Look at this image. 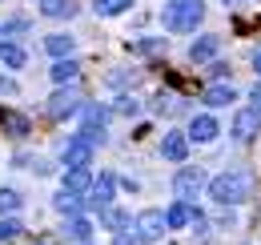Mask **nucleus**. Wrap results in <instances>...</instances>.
I'll return each mask as SVG.
<instances>
[{"label":"nucleus","instance_id":"f257e3e1","mask_svg":"<svg viewBox=\"0 0 261 245\" xmlns=\"http://www.w3.org/2000/svg\"><path fill=\"white\" fill-rule=\"evenodd\" d=\"M249 193H253V177H249L245 169H229V173H221V177L209 181V197H213L217 205H241Z\"/></svg>","mask_w":261,"mask_h":245},{"label":"nucleus","instance_id":"f03ea898","mask_svg":"<svg viewBox=\"0 0 261 245\" xmlns=\"http://www.w3.org/2000/svg\"><path fill=\"white\" fill-rule=\"evenodd\" d=\"M205 16V0H169L165 4V29L169 32H193Z\"/></svg>","mask_w":261,"mask_h":245},{"label":"nucleus","instance_id":"7ed1b4c3","mask_svg":"<svg viewBox=\"0 0 261 245\" xmlns=\"http://www.w3.org/2000/svg\"><path fill=\"white\" fill-rule=\"evenodd\" d=\"M76 109H81V92L76 89H57L53 101H48V117H53V121H65V117H72Z\"/></svg>","mask_w":261,"mask_h":245},{"label":"nucleus","instance_id":"20e7f679","mask_svg":"<svg viewBox=\"0 0 261 245\" xmlns=\"http://www.w3.org/2000/svg\"><path fill=\"white\" fill-rule=\"evenodd\" d=\"M201 185H205V173H201V169H193V165H185V169L173 177V189L181 193V201L197 197V193H201Z\"/></svg>","mask_w":261,"mask_h":245},{"label":"nucleus","instance_id":"39448f33","mask_svg":"<svg viewBox=\"0 0 261 245\" xmlns=\"http://www.w3.org/2000/svg\"><path fill=\"white\" fill-rule=\"evenodd\" d=\"M165 229H169V225H165V213H161V209H145V213L137 217V233H141L145 241L165 237Z\"/></svg>","mask_w":261,"mask_h":245},{"label":"nucleus","instance_id":"423d86ee","mask_svg":"<svg viewBox=\"0 0 261 245\" xmlns=\"http://www.w3.org/2000/svg\"><path fill=\"white\" fill-rule=\"evenodd\" d=\"M93 149H97V145H89L85 137H72V141H68V149H65V165H68V169H89Z\"/></svg>","mask_w":261,"mask_h":245},{"label":"nucleus","instance_id":"0eeeda50","mask_svg":"<svg viewBox=\"0 0 261 245\" xmlns=\"http://www.w3.org/2000/svg\"><path fill=\"white\" fill-rule=\"evenodd\" d=\"M257 133H261V113L245 109V113L233 117V137H237V141H253Z\"/></svg>","mask_w":261,"mask_h":245},{"label":"nucleus","instance_id":"6e6552de","mask_svg":"<svg viewBox=\"0 0 261 245\" xmlns=\"http://www.w3.org/2000/svg\"><path fill=\"white\" fill-rule=\"evenodd\" d=\"M0 129L8 133V137H29L33 133V125L24 113H12V109H0Z\"/></svg>","mask_w":261,"mask_h":245},{"label":"nucleus","instance_id":"1a4fd4ad","mask_svg":"<svg viewBox=\"0 0 261 245\" xmlns=\"http://www.w3.org/2000/svg\"><path fill=\"white\" fill-rule=\"evenodd\" d=\"M193 217H201V213H197L189 201H177V205H169V209H165V225H169V229H185Z\"/></svg>","mask_w":261,"mask_h":245},{"label":"nucleus","instance_id":"9d476101","mask_svg":"<svg viewBox=\"0 0 261 245\" xmlns=\"http://www.w3.org/2000/svg\"><path fill=\"white\" fill-rule=\"evenodd\" d=\"M185 137L205 145V141H213V137H217V121H213L209 113H201V117H193V121H189V133H185Z\"/></svg>","mask_w":261,"mask_h":245},{"label":"nucleus","instance_id":"9b49d317","mask_svg":"<svg viewBox=\"0 0 261 245\" xmlns=\"http://www.w3.org/2000/svg\"><path fill=\"white\" fill-rule=\"evenodd\" d=\"M161 153H165V161H185V153H189V137H185V133H165Z\"/></svg>","mask_w":261,"mask_h":245},{"label":"nucleus","instance_id":"f8f14e48","mask_svg":"<svg viewBox=\"0 0 261 245\" xmlns=\"http://www.w3.org/2000/svg\"><path fill=\"white\" fill-rule=\"evenodd\" d=\"M113 193H117V177H113V173H100L97 181H93V205L105 209V205L113 201Z\"/></svg>","mask_w":261,"mask_h":245},{"label":"nucleus","instance_id":"ddd939ff","mask_svg":"<svg viewBox=\"0 0 261 245\" xmlns=\"http://www.w3.org/2000/svg\"><path fill=\"white\" fill-rule=\"evenodd\" d=\"M233 101H237V89H233V85H209V89H205V105H209V109H225Z\"/></svg>","mask_w":261,"mask_h":245},{"label":"nucleus","instance_id":"4468645a","mask_svg":"<svg viewBox=\"0 0 261 245\" xmlns=\"http://www.w3.org/2000/svg\"><path fill=\"white\" fill-rule=\"evenodd\" d=\"M221 48V40L217 36H197L193 40V48H189V57H193V64H201V61H213V53Z\"/></svg>","mask_w":261,"mask_h":245},{"label":"nucleus","instance_id":"2eb2a0df","mask_svg":"<svg viewBox=\"0 0 261 245\" xmlns=\"http://www.w3.org/2000/svg\"><path fill=\"white\" fill-rule=\"evenodd\" d=\"M65 189H68V193H76V197L89 193V189H93V173H89V169H68V173H65Z\"/></svg>","mask_w":261,"mask_h":245},{"label":"nucleus","instance_id":"dca6fc26","mask_svg":"<svg viewBox=\"0 0 261 245\" xmlns=\"http://www.w3.org/2000/svg\"><path fill=\"white\" fill-rule=\"evenodd\" d=\"M0 61L8 64V68H24V61H29V53H24L20 44H12V40H0Z\"/></svg>","mask_w":261,"mask_h":245},{"label":"nucleus","instance_id":"f3484780","mask_svg":"<svg viewBox=\"0 0 261 245\" xmlns=\"http://www.w3.org/2000/svg\"><path fill=\"white\" fill-rule=\"evenodd\" d=\"M53 205H57V213H65V217H81V197L68 193V189H61V193L53 197Z\"/></svg>","mask_w":261,"mask_h":245},{"label":"nucleus","instance_id":"a211bd4d","mask_svg":"<svg viewBox=\"0 0 261 245\" xmlns=\"http://www.w3.org/2000/svg\"><path fill=\"white\" fill-rule=\"evenodd\" d=\"M76 72H81V64L72 61V57H65V61L53 64V81H57V85H68V81H76Z\"/></svg>","mask_w":261,"mask_h":245},{"label":"nucleus","instance_id":"6ab92c4d","mask_svg":"<svg viewBox=\"0 0 261 245\" xmlns=\"http://www.w3.org/2000/svg\"><path fill=\"white\" fill-rule=\"evenodd\" d=\"M44 48H48L53 57H61V61H65V57H72V36L57 32V36H48V40H44Z\"/></svg>","mask_w":261,"mask_h":245},{"label":"nucleus","instance_id":"aec40b11","mask_svg":"<svg viewBox=\"0 0 261 245\" xmlns=\"http://www.w3.org/2000/svg\"><path fill=\"white\" fill-rule=\"evenodd\" d=\"M40 12H44V16H72L76 4H72V0H40Z\"/></svg>","mask_w":261,"mask_h":245},{"label":"nucleus","instance_id":"412c9836","mask_svg":"<svg viewBox=\"0 0 261 245\" xmlns=\"http://www.w3.org/2000/svg\"><path fill=\"white\" fill-rule=\"evenodd\" d=\"M24 205V197L16 193V189H0V217H8V213H16Z\"/></svg>","mask_w":261,"mask_h":245},{"label":"nucleus","instance_id":"4be33fe9","mask_svg":"<svg viewBox=\"0 0 261 245\" xmlns=\"http://www.w3.org/2000/svg\"><path fill=\"white\" fill-rule=\"evenodd\" d=\"M65 233H68V237H76V241L85 245V237L93 233V221H85V217H72V221H65Z\"/></svg>","mask_w":261,"mask_h":245},{"label":"nucleus","instance_id":"5701e85b","mask_svg":"<svg viewBox=\"0 0 261 245\" xmlns=\"http://www.w3.org/2000/svg\"><path fill=\"white\" fill-rule=\"evenodd\" d=\"M133 0H97L93 8H97V16H117V12H125Z\"/></svg>","mask_w":261,"mask_h":245},{"label":"nucleus","instance_id":"b1692460","mask_svg":"<svg viewBox=\"0 0 261 245\" xmlns=\"http://www.w3.org/2000/svg\"><path fill=\"white\" fill-rule=\"evenodd\" d=\"M133 53H137V57H161V53H165V40H137Z\"/></svg>","mask_w":261,"mask_h":245},{"label":"nucleus","instance_id":"393cba45","mask_svg":"<svg viewBox=\"0 0 261 245\" xmlns=\"http://www.w3.org/2000/svg\"><path fill=\"white\" fill-rule=\"evenodd\" d=\"M105 225H109L113 233H125V229H129V213H121V209H109V213H105Z\"/></svg>","mask_w":261,"mask_h":245},{"label":"nucleus","instance_id":"a878e982","mask_svg":"<svg viewBox=\"0 0 261 245\" xmlns=\"http://www.w3.org/2000/svg\"><path fill=\"white\" fill-rule=\"evenodd\" d=\"M113 245H149V241H145L137 229H125V233H117V241H113Z\"/></svg>","mask_w":261,"mask_h":245},{"label":"nucleus","instance_id":"bb28decb","mask_svg":"<svg viewBox=\"0 0 261 245\" xmlns=\"http://www.w3.org/2000/svg\"><path fill=\"white\" fill-rule=\"evenodd\" d=\"M137 109H141L137 96H121V101H117V113H125V117H137Z\"/></svg>","mask_w":261,"mask_h":245},{"label":"nucleus","instance_id":"cd10ccee","mask_svg":"<svg viewBox=\"0 0 261 245\" xmlns=\"http://www.w3.org/2000/svg\"><path fill=\"white\" fill-rule=\"evenodd\" d=\"M16 233H20V221H12V217L0 221V241H8V237H16Z\"/></svg>","mask_w":261,"mask_h":245},{"label":"nucleus","instance_id":"c85d7f7f","mask_svg":"<svg viewBox=\"0 0 261 245\" xmlns=\"http://www.w3.org/2000/svg\"><path fill=\"white\" fill-rule=\"evenodd\" d=\"M29 29V24H24V20H8V24H4V29H0V40H4V36H12V32H24Z\"/></svg>","mask_w":261,"mask_h":245},{"label":"nucleus","instance_id":"c756f323","mask_svg":"<svg viewBox=\"0 0 261 245\" xmlns=\"http://www.w3.org/2000/svg\"><path fill=\"white\" fill-rule=\"evenodd\" d=\"M0 92H4V96H12V92H16V81H8V77H0Z\"/></svg>","mask_w":261,"mask_h":245},{"label":"nucleus","instance_id":"7c9ffc66","mask_svg":"<svg viewBox=\"0 0 261 245\" xmlns=\"http://www.w3.org/2000/svg\"><path fill=\"white\" fill-rule=\"evenodd\" d=\"M249 101H253V113H261V85L253 92H249Z\"/></svg>","mask_w":261,"mask_h":245},{"label":"nucleus","instance_id":"2f4dec72","mask_svg":"<svg viewBox=\"0 0 261 245\" xmlns=\"http://www.w3.org/2000/svg\"><path fill=\"white\" fill-rule=\"evenodd\" d=\"M253 68H257V77H261V53H257V57H253Z\"/></svg>","mask_w":261,"mask_h":245},{"label":"nucleus","instance_id":"473e14b6","mask_svg":"<svg viewBox=\"0 0 261 245\" xmlns=\"http://www.w3.org/2000/svg\"><path fill=\"white\" fill-rule=\"evenodd\" d=\"M225 4H237V0H225Z\"/></svg>","mask_w":261,"mask_h":245},{"label":"nucleus","instance_id":"72a5a7b5","mask_svg":"<svg viewBox=\"0 0 261 245\" xmlns=\"http://www.w3.org/2000/svg\"><path fill=\"white\" fill-rule=\"evenodd\" d=\"M85 245H89V241H85Z\"/></svg>","mask_w":261,"mask_h":245}]
</instances>
